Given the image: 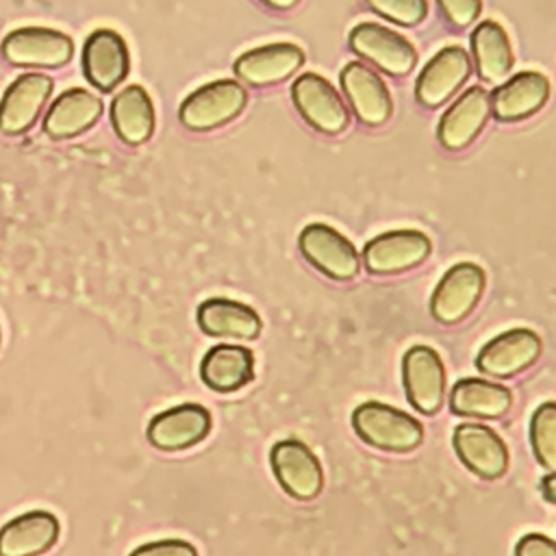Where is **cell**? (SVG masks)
Returning a JSON list of instances; mask_svg holds the SVG:
<instances>
[{"instance_id": "obj_1", "label": "cell", "mask_w": 556, "mask_h": 556, "mask_svg": "<svg viewBox=\"0 0 556 556\" xmlns=\"http://www.w3.org/2000/svg\"><path fill=\"white\" fill-rule=\"evenodd\" d=\"M352 426L365 443L384 452H410L424 441L415 417L382 402H363L352 413Z\"/></svg>"}, {"instance_id": "obj_2", "label": "cell", "mask_w": 556, "mask_h": 556, "mask_svg": "<svg viewBox=\"0 0 556 556\" xmlns=\"http://www.w3.org/2000/svg\"><path fill=\"white\" fill-rule=\"evenodd\" d=\"M248 104V91L241 83L219 78L191 91L178 111L180 122L191 130H213L235 119Z\"/></svg>"}, {"instance_id": "obj_3", "label": "cell", "mask_w": 556, "mask_h": 556, "mask_svg": "<svg viewBox=\"0 0 556 556\" xmlns=\"http://www.w3.org/2000/svg\"><path fill=\"white\" fill-rule=\"evenodd\" d=\"M291 98L300 115L317 130L337 135L350 124V111L330 80L315 72H304L291 85Z\"/></svg>"}, {"instance_id": "obj_4", "label": "cell", "mask_w": 556, "mask_h": 556, "mask_svg": "<svg viewBox=\"0 0 556 556\" xmlns=\"http://www.w3.org/2000/svg\"><path fill=\"white\" fill-rule=\"evenodd\" d=\"M306 261L334 280H350L361 269V256L354 243L328 224H308L298 237Z\"/></svg>"}, {"instance_id": "obj_5", "label": "cell", "mask_w": 556, "mask_h": 556, "mask_svg": "<svg viewBox=\"0 0 556 556\" xmlns=\"http://www.w3.org/2000/svg\"><path fill=\"white\" fill-rule=\"evenodd\" d=\"M2 54L24 67H61L74 54L70 35L46 26H22L2 41Z\"/></svg>"}, {"instance_id": "obj_6", "label": "cell", "mask_w": 556, "mask_h": 556, "mask_svg": "<svg viewBox=\"0 0 556 556\" xmlns=\"http://www.w3.org/2000/svg\"><path fill=\"white\" fill-rule=\"evenodd\" d=\"M350 48L391 76L408 74L417 61L415 46L404 35L376 22L356 24L350 30Z\"/></svg>"}, {"instance_id": "obj_7", "label": "cell", "mask_w": 556, "mask_h": 556, "mask_svg": "<svg viewBox=\"0 0 556 556\" xmlns=\"http://www.w3.org/2000/svg\"><path fill=\"white\" fill-rule=\"evenodd\" d=\"M280 486L295 500H315L324 489V469L311 447L298 439L278 441L269 452Z\"/></svg>"}, {"instance_id": "obj_8", "label": "cell", "mask_w": 556, "mask_h": 556, "mask_svg": "<svg viewBox=\"0 0 556 556\" xmlns=\"http://www.w3.org/2000/svg\"><path fill=\"white\" fill-rule=\"evenodd\" d=\"M484 269L476 263L452 265L430 298V313L441 324H456L471 313L484 291Z\"/></svg>"}, {"instance_id": "obj_9", "label": "cell", "mask_w": 556, "mask_h": 556, "mask_svg": "<svg viewBox=\"0 0 556 556\" xmlns=\"http://www.w3.org/2000/svg\"><path fill=\"white\" fill-rule=\"evenodd\" d=\"M402 378L408 402L421 415H434L445 400V367L437 350L413 345L402 358Z\"/></svg>"}, {"instance_id": "obj_10", "label": "cell", "mask_w": 556, "mask_h": 556, "mask_svg": "<svg viewBox=\"0 0 556 556\" xmlns=\"http://www.w3.org/2000/svg\"><path fill=\"white\" fill-rule=\"evenodd\" d=\"M460 463L484 480H497L508 469V447L502 437L482 424H460L452 434Z\"/></svg>"}, {"instance_id": "obj_11", "label": "cell", "mask_w": 556, "mask_h": 556, "mask_svg": "<svg viewBox=\"0 0 556 556\" xmlns=\"http://www.w3.org/2000/svg\"><path fill=\"white\" fill-rule=\"evenodd\" d=\"M128 46L117 30L98 28L83 46L85 78L100 91H113L128 74Z\"/></svg>"}, {"instance_id": "obj_12", "label": "cell", "mask_w": 556, "mask_h": 556, "mask_svg": "<svg viewBox=\"0 0 556 556\" xmlns=\"http://www.w3.org/2000/svg\"><path fill=\"white\" fill-rule=\"evenodd\" d=\"M52 78L41 72L17 76L0 100V130L7 135L26 132L39 117L46 100L52 93Z\"/></svg>"}, {"instance_id": "obj_13", "label": "cell", "mask_w": 556, "mask_h": 556, "mask_svg": "<svg viewBox=\"0 0 556 556\" xmlns=\"http://www.w3.org/2000/svg\"><path fill=\"white\" fill-rule=\"evenodd\" d=\"M430 254V239L419 230H391L363 248V263L371 274H395L417 267Z\"/></svg>"}, {"instance_id": "obj_14", "label": "cell", "mask_w": 556, "mask_h": 556, "mask_svg": "<svg viewBox=\"0 0 556 556\" xmlns=\"http://www.w3.org/2000/svg\"><path fill=\"white\" fill-rule=\"evenodd\" d=\"M539 334L530 328H513L484 343L482 350L478 352L476 365L480 371L489 376L508 378L530 367L539 358Z\"/></svg>"}, {"instance_id": "obj_15", "label": "cell", "mask_w": 556, "mask_h": 556, "mask_svg": "<svg viewBox=\"0 0 556 556\" xmlns=\"http://www.w3.org/2000/svg\"><path fill=\"white\" fill-rule=\"evenodd\" d=\"M491 113V93L484 87H469L441 115L437 126L439 143L447 150H463L486 124Z\"/></svg>"}, {"instance_id": "obj_16", "label": "cell", "mask_w": 556, "mask_h": 556, "mask_svg": "<svg viewBox=\"0 0 556 556\" xmlns=\"http://www.w3.org/2000/svg\"><path fill=\"white\" fill-rule=\"evenodd\" d=\"M211 430V413L200 404H178L150 419L148 441L165 452L200 443Z\"/></svg>"}, {"instance_id": "obj_17", "label": "cell", "mask_w": 556, "mask_h": 556, "mask_svg": "<svg viewBox=\"0 0 556 556\" xmlns=\"http://www.w3.org/2000/svg\"><path fill=\"white\" fill-rule=\"evenodd\" d=\"M469 72V54L460 46H445L419 72L415 96L424 106H439L467 80Z\"/></svg>"}, {"instance_id": "obj_18", "label": "cell", "mask_w": 556, "mask_h": 556, "mask_svg": "<svg viewBox=\"0 0 556 556\" xmlns=\"http://www.w3.org/2000/svg\"><path fill=\"white\" fill-rule=\"evenodd\" d=\"M341 87L361 122L380 126L391 117L393 100L384 80L365 63L352 61L341 72Z\"/></svg>"}, {"instance_id": "obj_19", "label": "cell", "mask_w": 556, "mask_h": 556, "mask_svg": "<svg viewBox=\"0 0 556 556\" xmlns=\"http://www.w3.org/2000/svg\"><path fill=\"white\" fill-rule=\"evenodd\" d=\"M302 63L304 50L300 46L291 41H276L243 52L235 61V74L252 87H263L285 80Z\"/></svg>"}, {"instance_id": "obj_20", "label": "cell", "mask_w": 556, "mask_h": 556, "mask_svg": "<svg viewBox=\"0 0 556 556\" xmlns=\"http://www.w3.org/2000/svg\"><path fill=\"white\" fill-rule=\"evenodd\" d=\"M549 98V80L541 72H519L491 93V113L500 122H517L536 113Z\"/></svg>"}, {"instance_id": "obj_21", "label": "cell", "mask_w": 556, "mask_h": 556, "mask_svg": "<svg viewBox=\"0 0 556 556\" xmlns=\"http://www.w3.org/2000/svg\"><path fill=\"white\" fill-rule=\"evenodd\" d=\"M59 519L48 510L17 515L0 528V556H37L59 539Z\"/></svg>"}, {"instance_id": "obj_22", "label": "cell", "mask_w": 556, "mask_h": 556, "mask_svg": "<svg viewBox=\"0 0 556 556\" xmlns=\"http://www.w3.org/2000/svg\"><path fill=\"white\" fill-rule=\"evenodd\" d=\"M100 113L102 100L83 87H74L50 104L43 117V130L52 139H70L93 126Z\"/></svg>"}, {"instance_id": "obj_23", "label": "cell", "mask_w": 556, "mask_h": 556, "mask_svg": "<svg viewBox=\"0 0 556 556\" xmlns=\"http://www.w3.org/2000/svg\"><path fill=\"white\" fill-rule=\"evenodd\" d=\"M200 378L213 391H237L254 378V354L243 345H213L200 363Z\"/></svg>"}, {"instance_id": "obj_24", "label": "cell", "mask_w": 556, "mask_h": 556, "mask_svg": "<svg viewBox=\"0 0 556 556\" xmlns=\"http://www.w3.org/2000/svg\"><path fill=\"white\" fill-rule=\"evenodd\" d=\"M198 326L211 337L256 339L263 321L258 313L243 302L211 298L198 306Z\"/></svg>"}, {"instance_id": "obj_25", "label": "cell", "mask_w": 556, "mask_h": 556, "mask_svg": "<svg viewBox=\"0 0 556 556\" xmlns=\"http://www.w3.org/2000/svg\"><path fill=\"white\" fill-rule=\"evenodd\" d=\"M513 406V393L504 384L482 378H463L450 393V408L460 417L497 419Z\"/></svg>"}, {"instance_id": "obj_26", "label": "cell", "mask_w": 556, "mask_h": 556, "mask_svg": "<svg viewBox=\"0 0 556 556\" xmlns=\"http://www.w3.org/2000/svg\"><path fill=\"white\" fill-rule=\"evenodd\" d=\"M111 124L130 146L146 143L154 132V104L141 85L124 87L111 102Z\"/></svg>"}, {"instance_id": "obj_27", "label": "cell", "mask_w": 556, "mask_h": 556, "mask_svg": "<svg viewBox=\"0 0 556 556\" xmlns=\"http://www.w3.org/2000/svg\"><path fill=\"white\" fill-rule=\"evenodd\" d=\"M471 52L476 72L486 83H500L513 70V46L495 20H482L471 33Z\"/></svg>"}, {"instance_id": "obj_28", "label": "cell", "mask_w": 556, "mask_h": 556, "mask_svg": "<svg viewBox=\"0 0 556 556\" xmlns=\"http://www.w3.org/2000/svg\"><path fill=\"white\" fill-rule=\"evenodd\" d=\"M530 443L536 460L556 471V402H543L532 413Z\"/></svg>"}, {"instance_id": "obj_29", "label": "cell", "mask_w": 556, "mask_h": 556, "mask_svg": "<svg viewBox=\"0 0 556 556\" xmlns=\"http://www.w3.org/2000/svg\"><path fill=\"white\" fill-rule=\"evenodd\" d=\"M369 7L371 11L402 26H415L428 13V2L424 0H371Z\"/></svg>"}, {"instance_id": "obj_30", "label": "cell", "mask_w": 556, "mask_h": 556, "mask_svg": "<svg viewBox=\"0 0 556 556\" xmlns=\"http://www.w3.org/2000/svg\"><path fill=\"white\" fill-rule=\"evenodd\" d=\"M130 556H198L195 547L182 539H161L132 549Z\"/></svg>"}, {"instance_id": "obj_31", "label": "cell", "mask_w": 556, "mask_h": 556, "mask_svg": "<svg viewBox=\"0 0 556 556\" xmlns=\"http://www.w3.org/2000/svg\"><path fill=\"white\" fill-rule=\"evenodd\" d=\"M439 9L454 26H467L478 17L482 4L478 0H441Z\"/></svg>"}, {"instance_id": "obj_32", "label": "cell", "mask_w": 556, "mask_h": 556, "mask_svg": "<svg viewBox=\"0 0 556 556\" xmlns=\"http://www.w3.org/2000/svg\"><path fill=\"white\" fill-rule=\"evenodd\" d=\"M515 556H556V541L539 532L523 534L515 545Z\"/></svg>"}, {"instance_id": "obj_33", "label": "cell", "mask_w": 556, "mask_h": 556, "mask_svg": "<svg viewBox=\"0 0 556 556\" xmlns=\"http://www.w3.org/2000/svg\"><path fill=\"white\" fill-rule=\"evenodd\" d=\"M541 493H543V497H545L547 502L556 504V471L543 476V480H541Z\"/></svg>"}, {"instance_id": "obj_34", "label": "cell", "mask_w": 556, "mask_h": 556, "mask_svg": "<svg viewBox=\"0 0 556 556\" xmlns=\"http://www.w3.org/2000/svg\"><path fill=\"white\" fill-rule=\"evenodd\" d=\"M267 4H269V7H276V9H291V7H295L298 2H295V0H289V2H274V0H267Z\"/></svg>"}, {"instance_id": "obj_35", "label": "cell", "mask_w": 556, "mask_h": 556, "mask_svg": "<svg viewBox=\"0 0 556 556\" xmlns=\"http://www.w3.org/2000/svg\"><path fill=\"white\" fill-rule=\"evenodd\" d=\"M0 341H2V332H0Z\"/></svg>"}]
</instances>
